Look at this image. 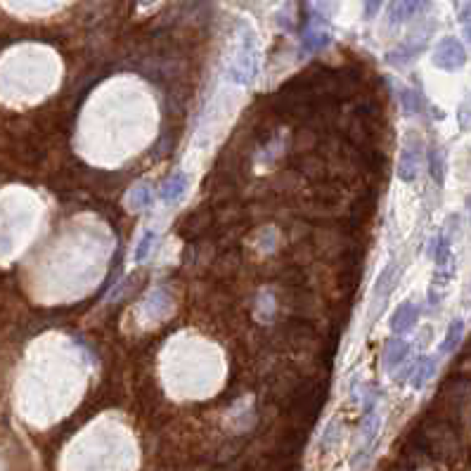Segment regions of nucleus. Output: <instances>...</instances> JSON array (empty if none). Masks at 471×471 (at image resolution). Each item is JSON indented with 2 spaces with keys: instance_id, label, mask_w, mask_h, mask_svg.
<instances>
[{
  "instance_id": "obj_1",
  "label": "nucleus",
  "mask_w": 471,
  "mask_h": 471,
  "mask_svg": "<svg viewBox=\"0 0 471 471\" xmlns=\"http://www.w3.org/2000/svg\"><path fill=\"white\" fill-rule=\"evenodd\" d=\"M464 62H467V50H464V45L457 38L448 36L436 45L433 65L443 69V72H455V69L464 67Z\"/></svg>"
},
{
  "instance_id": "obj_2",
  "label": "nucleus",
  "mask_w": 471,
  "mask_h": 471,
  "mask_svg": "<svg viewBox=\"0 0 471 471\" xmlns=\"http://www.w3.org/2000/svg\"><path fill=\"white\" fill-rule=\"evenodd\" d=\"M431 8V0H393L389 8V22L391 24H403L410 22L421 12Z\"/></svg>"
},
{
  "instance_id": "obj_3",
  "label": "nucleus",
  "mask_w": 471,
  "mask_h": 471,
  "mask_svg": "<svg viewBox=\"0 0 471 471\" xmlns=\"http://www.w3.org/2000/svg\"><path fill=\"white\" fill-rule=\"evenodd\" d=\"M417 320H419V306L403 304V306H398L396 313H393L391 329H393L396 334H407L414 325H417Z\"/></svg>"
},
{
  "instance_id": "obj_4",
  "label": "nucleus",
  "mask_w": 471,
  "mask_h": 471,
  "mask_svg": "<svg viewBox=\"0 0 471 471\" xmlns=\"http://www.w3.org/2000/svg\"><path fill=\"white\" fill-rule=\"evenodd\" d=\"M417 171H419V145L405 147L403 157H400V164H398L400 180H405V182L414 180L417 178Z\"/></svg>"
},
{
  "instance_id": "obj_5",
  "label": "nucleus",
  "mask_w": 471,
  "mask_h": 471,
  "mask_svg": "<svg viewBox=\"0 0 471 471\" xmlns=\"http://www.w3.org/2000/svg\"><path fill=\"white\" fill-rule=\"evenodd\" d=\"M407 353H410V343H405L403 339H393L386 343L384 348V367L386 372L396 370L400 362H405Z\"/></svg>"
},
{
  "instance_id": "obj_6",
  "label": "nucleus",
  "mask_w": 471,
  "mask_h": 471,
  "mask_svg": "<svg viewBox=\"0 0 471 471\" xmlns=\"http://www.w3.org/2000/svg\"><path fill=\"white\" fill-rule=\"evenodd\" d=\"M436 375V358H419L410 370V382L414 389H421Z\"/></svg>"
},
{
  "instance_id": "obj_7",
  "label": "nucleus",
  "mask_w": 471,
  "mask_h": 471,
  "mask_svg": "<svg viewBox=\"0 0 471 471\" xmlns=\"http://www.w3.org/2000/svg\"><path fill=\"white\" fill-rule=\"evenodd\" d=\"M185 187H187L185 175H182V173H175L173 178H168V180L164 182V187H161V199H164L166 204L178 201L180 196H182V192H185Z\"/></svg>"
},
{
  "instance_id": "obj_8",
  "label": "nucleus",
  "mask_w": 471,
  "mask_h": 471,
  "mask_svg": "<svg viewBox=\"0 0 471 471\" xmlns=\"http://www.w3.org/2000/svg\"><path fill=\"white\" fill-rule=\"evenodd\" d=\"M462 336H464V322L462 320H453V322H450V327H448L445 339H443V348H440L443 353H453V350L460 346Z\"/></svg>"
},
{
  "instance_id": "obj_9",
  "label": "nucleus",
  "mask_w": 471,
  "mask_h": 471,
  "mask_svg": "<svg viewBox=\"0 0 471 471\" xmlns=\"http://www.w3.org/2000/svg\"><path fill=\"white\" fill-rule=\"evenodd\" d=\"M428 171H431V178L443 185V175H445V157H443L440 150L431 147L428 150Z\"/></svg>"
},
{
  "instance_id": "obj_10",
  "label": "nucleus",
  "mask_w": 471,
  "mask_h": 471,
  "mask_svg": "<svg viewBox=\"0 0 471 471\" xmlns=\"http://www.w3.org/2000/svg\"><path fill=\"white\" fill-rule=\"evenodd\" d=\"M400 102H403L407 114H419V111L424 109V100H421V95L412 88L400 90Z\"/></svg>"
},
{
  "instance_id": "obj_11",
  "label": "nucleus",
  "mask_w": 471,
  "mask_h": 471,
  "mask_svg": "<svg viewBox=\"0 0 471 471\" xmlns=\"http://www.w3.org/2000/svg\"><path fill=\"white\" fill-rule=\"evenodd\" d=\"M329 43V33L327 31H320V29H311L304 36V48L308 52H318V50H322Z\"/></svg>"
},
{
  "instance_id": "obj_12",
  "label": "nucleus",
  "mask_w": 471,
  "mask_h": 471,
  "mask_svg": "<svg viewBox=\"0 0 471 471\" xmlns=\"http://www.w3.org/2000/svg\"><path fill=\"white\" fill-rule=\"evenodd\" d=\"M128 204H131V209H135V211L150 209V206H152V192H150V187L135 189V192L128 196Z\"/></svg>"
},
{
  "instance_id": "obj_13",
  "label": "nucleus",
  "mask_w": 471,
  "mask_h": 471,
  "mask_svg": "<svg viewBox=\"0 0 471 471\" xmlns=\"http://www.w3.org/2000/svg\"><path fill=\"white\" fill-rule=\"evenodd\" d=\"M428 254H431V258L438 265L445 263L450 258V244H448L445 237H436V240L431 242V251H428Z\"/></svg>"
},
{
  "instance_id": "obj_14",
  "label": "nucleus",
  "mask_w": 471,
  "mask_h": 471,
  "mask_svg": "<svg viewBox=\"0 0 471 471\" xmlns=\"http://www.w3.org/2000/svg\"><path fill=\"white\" fill-rule=\"evenodd\" d=\"M154 230H145V235L140 237V244H138V251H135V263H143L147 256H150L152 251V244H154Z\"/></svg>"
},
{
  "instance_id": "obj_15",
  "label": "nucleus",
  "mask_w": 471,
  "mask_h": 471,
  "mask_svg": "<svg viewBox=\"0 0 471 471\" xmlns=\"http://www.w3.org/2000/svg\"><path fill=\"white\" fill-rule=\"evenodd\" d=\"M382 5H384V0H365V17L367 19L377 17V12L382 10Z\"/></svg>"
},
{
  "instance_id": "obj_16",
  "label": "nucleus",
  "mask_w": 471,
  "mask_h": 471,
  "mask_svg": "<svg viewBox=\"0 0 471 471\" xmlns=\"http://www.w3.org/2000/svg\"><path fill=\"white\" fill-rule=\"evenodd\" d=\"M460 19L464 24H471V3H467V8L460 12Z\"/></svg>"
},
{
  "instance_id": "obj_17",
  "label": "nucleus",
  "mask_w": 471,
  "mask_h": 471,
  "mask_svg": "<svg viewBox=\"0 0 471 471\" xmlns=\"http://www.w3.org/2000/svg\"><path fill=\"white\" fill-rule=\"evenodd\" d=\"M467 36H469V40H471V26H469V29H467Z\"/></svg>"
}]
</instances>
